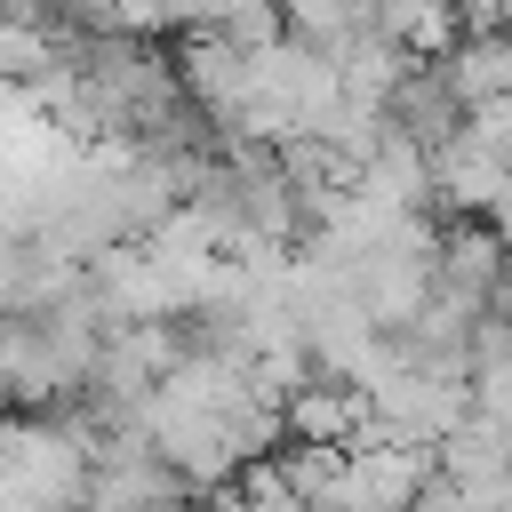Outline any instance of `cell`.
I'll return each mask as SVG.
<instances>
[{"label":"cell","mask_w":512,"mask_h":512,"mask_svg":"<svg viewBox=\"0 0 512 512\" xmlns=\"http://www.w3.org/2000/svg\"><path fill=\"white\" fill-rule=\"evenodd\" d=\"M96 32L152 40V32H168V8H160V0H104V24H96Z\"/></svg>","instance_id":"10"},{"label":"cell","mask_w":512,"mask_h":512,"mask_svg":"<svg viewBox=\"0 0 512 512\" xmlns=\"http://www.w3.org/2000/svg\"><path fill=\"white\" fill-rule=\"evenodd\" d=\"M376 32H384V40H400L416 64H440V56L464 40V8H456V0H384Z\"/></svg>","instance_id":"8"},{"label":"cell","mask_w":512,"mask_h":512,"mask_svg":"<svg viewBox=\"0 0 512 512\" xmlns=\"http://www.w3.org/2000/svg\"><path fill=\"white\" fill-rule=\"evenodd\" d=\"M432 480H440V448H416V440H400L384 424H360L344 440L336 512H416Z\"/></svg>","instance_id":"1"},{"label":"cell","mask_w":512,"mask_h":512,"mask_svg":"<svg viewBox=\"0 0 512 512\" xmlns=\"http://www.w3.org/2000/svg\"><path fill=\"white\" fill-rule=\"evenodd\" d=\"M88 296H96L104 328H152V320H184V312H176V288H168V272L152 264V248H144V240L104 248V256L88 264Z\"/></svg>","instance_id":"3"},{"label":"cell","mask_w":512,"mask_h":512,"mask_svg":"<svg viewBox=\"0 0 512 512\" xmlns=\"http://www.w3.org/2000/svg\"><path fill=\"white\" fill-rule=\"evenodd\" d=\"M168 8V32H216L232 0H160Z\"/></svg>","instance_id":"11"},{"label":"cell","mask_w":512,"mask_h":512,"mask_svg":"<svg viewBox=\"0 0 512 512\" xmlns=\"http://www.w3.org/2000/svg\"><path fill=\"white\" fill-rule=\"evenodd\" d=\"M176 72H184V96L200 104V120H216V128H232L256 104V48H240L232 32H184Z\"/></svg>","instance_id":"4"},{"label":"cell","mask_w":512,"mask_h":512,"mask_svg":"<svg viewBox=\"0 0 512 512\" xmlns=\"http://www.w3.org/2000/svg\"><path fill=\"white\" fill-rule=\"evenodd\" d=\"M440 72H448V88L464 96V112L488 104V96H512V32H504V24H472V32L440 56Z\"/></svg>","instance_id":"6"},{"label":"cell","mask_w":512,"mask_h":512,"mask_svg":"<svg viewBox=\"0 0 512 512\" xmlns=\"http://www.w3.org/2000/svg\"><path fill=\"white\" fill-rule=\"evenodd\" d=\"M72 512H96V504H72Z\"/></svg>","instance_id":"13"},{"label":"cell","mask_w":512,"mask_h":512,"mask_svg":"<svg viewBox=\"0 0 512 512\" xmlns=\"http://www.w3.org/2000/svg\"><path fill=\"white\" fill-rule=\"evenodd\" d=\"M392 128H408L416 144H448V136H464V96L448 88V72L440 64H416L408 80H400V96H392Z\"/></svg>","instance_id":"7"},{"label":"cell","mask_w":512,"mask_h":512,"mask_svg":"<svg viewBox=\"0 0 512 512\" xmlns=\"http://www.w3.org/2000/svg\"><path fill=\"white\" fill-rule=\"evenodd\" d=\"M360 392H368V416H376L384 432L416 440V448H440V440L472 416V376H424V368H408V360L376 368Z\"/></svg>","instance_id":"2"},{"label":"cell","mask_w":512,"mask_h":512,"mask_svg":"<svg viewBox=\"0 0 512 512\" xmlns=\"http://www.w3.org/2000/svg\"><path fill=\"white\" fill-rule=\"evenodd\" d=\"M488 224H496V240H504V248H512V192H504V200H496V208H488Z\"/></svg>","instance_id":"12"},{"label":"cell","mask_w":512,"mask_h":512,"mask_svg":"<svg viewBox=\"0 0 512 512\" xmlns=\"http://www.w3.org/2000/svg\"><path fill=\"white\" fill-rule=\"evenodd\" d=\"M72 56V40H56L48 24H32V16H16L8 0H0V80H40L48 64H64Z\"/></svg>","instance_id":"9"},{"label":"cell","mask_w":512,"mask_h":512,"mask_svg":"<svg viewBox=\"0 0 512 512\" xmlns=\"http://www.w3.org/2000/svg\"><path fill=\"white\" fill-rule=\"evenodd\" d=\"M504 192H512V160H504L496 144H480L472 128L432 152V200H440L448 216H488Z\"/></svg>","instance_id":"5"}]
</instances>
